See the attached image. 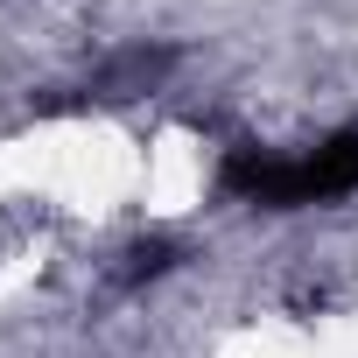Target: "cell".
<instances>
[{
    "label": "cell",
    "mask_w": 358,
    "mask_h": 358,
    "mask_svg": "<svg viewBox=\"0 0 358 358\" xmlns=\"http://www.w3.org/2000/svg\"><path fill=\"white\" fill-rule=\"evenodd\" d=\"M218 190L225 197H246V204H267V211H309V204H337L358 190V127L330 134L316 155L302 162H281L267 148H232L218 162Z\"/></svg>",
    "instance_id": "1"
},
{
    "label": "cell",
    "mask_w": 358,
    "mask_h": 358,
    "mask_svg": "<svg viewBox=\"0 0 358 358\" xmlns=\"http://www.w3.org/2000/svg\"><path fill=\"white\" fill-rule=\"evenodd\" d=\"M169 64H176V50H127V57H113V64L85 85V99H134V92H148Z\"/></svg>",
    "instance_id": "2"
},
{
    "label": "cell",
    "mask_w": 358,
    "mask_h": 358,
    "mask_svg": "<svg viewBox=\"0 0 358 358\" xmlns=\"http://www.w3.org/2000/svg\"><path fill=\"white\" fill-rule=\"evenodd\" d=\"M176 260H183V246L155 232V239H134V246H127V267H120V274H127V281H155V274H169Z\"/></svg>",
    "instance_id": "3"
}]
</instances>
